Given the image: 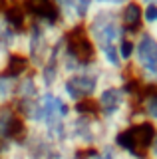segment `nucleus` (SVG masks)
Returning a JSON list of instances; mask_svg holds the SVG:
<instances>
[{
    "instance_id": "9",
    "label": "nucleus",
    "mask_w": 157,
    "mask_h": 159,
    "mask_svg": "<svg viewBox=\"0 0 157 159\" xmlns=\"http://www.w3.org/2000/svg\"><path fill=\"white\" fill-rule=\"evenodd\" d=\"M133 2H137L139 6H147V4H157V0H133Z\"/></svg>"
},
{
    "instance_id": "3",
    "label": "nucleus",
    "mask_w": 157,
    "mask_h": 159,
    "mask_svg": "<svg viewBox=\"0 0 157 159\" xmlns=\"http://www.w3.org/2000/svg\"><path fill=\"white\" fill-rule=\"evenodd\" d=\"M135 111L143 121L157 125V88H141L135 99Z\"/></svg>"
},
{
    "instance_id": "5",
    "label": "nucleus",
    "mask_w": 157,
    "mask_h": 159,
    "mask_svg": "<svg viewBox=\"0 0 157 159\" xmlns=\"http://www.w3.org/2000/svg\"><path fill=\"white\" fill-rule=\"evenodd\" d=\"M117 52H119V58H121V62H123V66L129 68L131 60H133V52H135V36L133 34H125V36L119 40Z\"/></svg>"
},
{
    "instance_id": "1",
    "label": "nucleus",
    "mask_w": 157,
    "mask_h": 159,
    "mask_svg": "<svg viewBox=\"0 0 157 159\" xmlns=\"http://www.w3.org/2000/svg\"><path fill=\"white\" fill-rule=\"evenodd\" d=\"M127 74L139 88H157V36L139 30L135 34V52Z\"/></svg>"
},
{
    "instance_id": "6",
    "label": "nucleus",
    "mask_w": 157,
    "mask_h": 159,
    "mask_svg": "<svg viewBox=\"0 0 157 159\" xmlns=\"http://www.w3.org/2000/svg\"><path fill=\"white\" fill-rule=\"evenodd\" d=\"M141 30H147V32L157 30V4L141 6Z\"/></svg>"
},
{
    "instance_id": "8",
    "label": "nucleus",
    "mask_w": 157,
    "mask_h": 159,
    "mask_svg": "<svg viewBox=\"0 0 157 159\" xmlns=\"http://www.w3.org/2000/svg\"><path fill=\"white\" fill-rule=\"evenodd\" d=\"M147 159H157V125H155V133L151 139V145L147 149Z\"/></svg>"
},
{
    "instance_id": "4",
    "label": "nucleus",
    "mask_w": 157,
    "mask_h": 159,
    "mask_svg": "<svg viewBox=\"0 0 157 159\" xmlns=\"http://www.w3.org/2000/svg\"><path fill=\"white\" fill-rule=\"evenodd\" d=\"M117 14H119L121 26L125 28L127 34H133V36H135V34L141 30V6L137 2L131 0V2L125 4Z\"/></svg>"
},
{
    "instance_id": "2",
    "label": "nucleus",
    "mask_w": 157,
    "mask_h": 159,
    "mask_svg": "<svg viewBox=\"0 0 157 159\" xmlns=\"http://www.w3.org/2000/svg\"><path fill=\"white\" fill-rule=\"evenodd\" d=\"M84 32L90 38L94 50L105 48V46H117L119 40L125 36V28L121 26L119 14L115 10H104L94 8L90 18L84 24Z\"/></svg>"
},
{
    "instance_id": "7",
    "label": "nucleus",
    "mask_w": 157,
    "mask_h": 159,
    "mask_svg": "<svg viewBox=\"0 0 157 159\" xmlns=\"http://www.w3.org/2000/svg\"><path fill=\"white\" fill-rule=\"evenodd\" d=\"M96 8H104V10H115L119 12L125 4H129L131 0H92Z\"/></svg>"
}]
</instances>
